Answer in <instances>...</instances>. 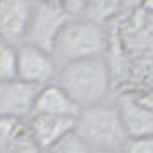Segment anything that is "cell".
<instances>
[{
    "instance_id": "cell-10",
    "label": "cell",
    "mask_w": 153,
    "mask_h": 153,
    "mask_svg": "<svg viewBox=\"0 0 153 153\" xmlns=\"http://www.w3.org/2000/svg\"><path fill=\"white\" fill-rule=\"evenodd\" d=\"M30 134L41 152L52 148L59 139L68 135L76 128V117H59V116H30L27 119Z\"/></svg>"
},
{
    "instance_id": "cell-6",
    "label": "cell",
    "mask_w": 153,
    "mask_h": 153,
    "mask_svg": "<svg viewBox=\"0 0 153 153\" xmlns=\"http://www.w3.org/2000/svg\"><path fill=\"white\" fill-rule=\"evenodd\" d=\"M34 13V2L0 0V41L20 46L25 43Z\"/></svg>"
},
{
    "instance_id": "cell-9",
    "label": "cell",
    "mask_w": 153,
    "mask_h": 153,
    "mask_svg": "<svg viewBox=\"0 0 153 153\" xmlns=\"http://www.w3.org/2000/svg\"><path fill=\"white\" fill-rule=\"evenodd\" d=\"M82 111L71 100V96L57 84L52 82L41 87L34 102L32 116H59V117H78Z\"/></svg>"
},
{
    "instance_id": "cell-3",
    "label": "cell",
    "mask_w": 153,
    "mask_h": 153,
    "mask_svg": "<svg viewBox=\"0 0 153 153\" xmlns=\"http://www.w3.org/2000/svg\"><path fill=\"white\" fill-rule=\"evenodd\" d=\"M75 130L91 152H121L128 141L114 102L84 109L76 117Z\"/></svg>"
},
{
    "instance_id": "cell-17",
    "label": "cell",
    "mask_w": 153,
    "mask_h": 153,
    "mask_svg": "<svg viewBox=\"0 0 153 153\" xmlns=\"http://www.w3.org/2000/svg\"><path fill=\"white\" fill-rule=\"evenodd\" d=\"M91 153H121V152H91Z\"/></svg>"
},
{
    "instance_id": "cell-1",
    "label": "cell",
    "mask_w": 153,
    "mask_h": 153,
    "mask_svg": "<svg viewBox=\"0 0 153 153\" xmlns=\"http://www.w3.org/2000/svg\"><path fill=\"white\" fill-rule=\"evenodd\" d=\"M80 107V111L105 103L114 84L105 57L70 62L59 68L55 80Z\"/></svg>"
},
{
    "instance_id": "cell-8",
    "label": "cell",
    "mask_w": 153,
    "mask_h": 153,
    "mask_svg": "<svg viewBox=\"0 0 153 153\" xmlns=\"http://www.w3.org/2000/svg\"><path fill=\"white\" fill-rule=\"evenodd\" d=\"M114 105L119 112L121 123L128 139L153 135V111L146 109L134 93L119 91L114 98Z\"/></svg>"
},
{
    "instance_id": "cell-7",
    "label": "cell",
    "mask_w": 153,
    "mask_h": 153,
    "mask_svg": "<svg viewBox=\"0 0 153 153\" xmlns=\"http://www.w3.org/2000/svg\"><path fill=\"white\" fill-rule=\"evenodd\" d=\"M39 89L20 78L0 84V119H29Z\"/></svg>"
},
{
    "instance_id": "cell-4",
    "label": "cell",
    "mask_w": 153,
    "mask_h": 153,
    "mask_svg": "<svg viewBox=\"0 0 153 153\" xmlns=\"http://www.w3.org/2000/svg\"><path fill=\"white\" fill-rule=\"evenodd\" d=\"M70 20L71 18L66 14L62 2H52V0L34 2V13H32L25 43L52 53L61 30Z\"/></svg>"
},
{
    "instance_id": "cell-18",
    "label": "cell",
    "mask_w": 153,
    "mask_h": 153,
    "mask_svg": "<svg viewBox=\"0 0 153 153\" xmlns=\"http://www.w3.org/2000/svg\"><path fill=\"white\" fill-rule=\"evenodd\" d=\"M39 153H45V152H39Z\"/></svg>"
},
{
    "instance_id": "cell-14",
    "label": "cell",
    "mask_w": 153,
    "mask_h": 153,
    "mask_svg": "<svg viewBox=\"0 0 153 153\" xmlns=\"http://www.w3.org/2000/svg\"><path fill=\"white\" fill-rule=\"evenodd\" d=\"M121 153H153V135L128 139Z\"/></svg>"
},
{
    "instance_id": "cell-11",
    "label": "cell",
    "mask_w": 153,
    "mask_h": 153,
    "mask_svg": "<svg viewBox=\"0 0 153 153\" xmlns=\"http://www.w3.org/2000/svg\"><path fill=\"white\" fill-rule=\"evenodd\" d=\"M27 119H0V153H39Z\"/></svg>"
},
{
    "instance_id": "cell-5",
    "label": "cell",
    "mask_w": 153,
    "mask_h": 153,
    "mask_svg": "<svg viewBox=\"0 0 153 153\" xmlns=\"http://www.w3.org/2000/svg\"><path fill=\"white\" fill-rule=\"evenodd\" d=\"M59 66L50 52H45L34 45L23 43L18 46V78L45 87L57 80Z\"/></svg>"
},
{
    "instance_id": "cell-2",
    "label": "cell",
    "mask_w": 153,
    "mask_h": 153,
    "mask_svg": "<svg viewBox=\"0 0 153 153\" xmlns=\"http://www.w3.org/2000/svg\"><path fill=\"white\" fill-rule=\"evenodd\" d=\"M109 46L111 30L107 27L89 22L85 18H73L61 30L53 45L52 55L57 66L62 68L70 62L105 57Z\"/></svg>"
},
{
    "instance_id": "cell-16",
    "label": "cell",
    "mask_w": 153,
    "mask_h": 153,
    "mask_svg": "<svg viewBox=\"0 0 153 153\" xmlns=\"http://www.w3.org/2000/svg\"><path fill=\"white\" fill-rule=\"evenodd\" d=\"M141 7H143L144 11H148V13H153V0H146V2H143Z\"/></svg>"
},
{
    "instance_id": "cell-12",
    "label": "cell",
    "mask_w": 153,
    "mask_h": 153,
    "mask_svg": "<svg viewBox=\"0 0 153 153\" xmlns=\"http://www.w3.org/2000/svg\"><path fill=\"white\" fill-rule=\"evenodd\" d=\"M18 78V46L0 41V84Z\"/></svg>"
},
{
    "instance_id": "cell-15",
    "label": "cell",
    "mask_w": 153,
    "mask_h": 153,
    "mask_svg": "<svg viewBox=\"0 0 153 153\" xmlns=\"http://www.w3.org/2000/svg\"><path fill=\"white\" fill-rule=\"evenodd\" d=\"M130 93H132V91H130ZM134 94H135V98H137V100L146 107V109L153 111V87L144 89V91H135Z\"/></svg>"
},
{
    "instance_id": "cell-13",
    "label": "cell",
    "mask_w": 153,
    "mask_h": 153,
    "mask_svg": "<svg viewBox=\"0 0 153 153\" xmlns=\"http://www.w3.org/2000/svg\"><path fill=\"white\" fill-rule=\"evenodd\" d=\"M45 153H91V148L84 143V139L76 134V130H73L62 139H59Z\"/></svg>"
}]
</instances>
